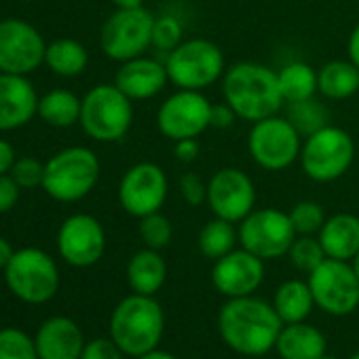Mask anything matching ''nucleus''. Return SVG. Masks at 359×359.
<instances>
[{"label":"nucleus","instance_id":"nucleus-17","mask_svg":"<svg viewBox=\"0 0 359 359\" xmlns=\"http://www.w3.org/2000/svg\"><path fill=\"white\" fill-rule=\"evenodd\" d=\"M57 250L62 258L79 269L95 264L106 250V233L97 218L74 214L64 220L57 233Z\"/></svg>","mask_w":359,"mask_h":359},{"label":"nucleus","instance_id":"nucleus-49","mask_svg":"<svg viewBox=\"0 0 359 359\" xmlns=\"http://www.w3.org/2000/svg\"><path fill=\"white\" fill-rule=\"evenodd\" d=\"M319 359H338V357H334V355H321Z\"/></svg>","mask_w":359,"mask_h":359},{"label":"nucleus","instance_id":"nucleus-22","mask_svg":"<svg viewBox=\"0 0 359 359\" xmlns=\"http://www.w3.org/2000/svg\"><path fill=\"white\" fill-rule=\"evenodd\" d=\"M317 239L327 258L351 262L359 252V216L342 212L325 218Z\"/></svg>","mask_w":359,"mask_h":359},{"label":"nucleus","instance_id":"nucleus-16","mask_svg":"<svg viewBox=\"0 0 359 359\" xmlns=\"http://www.w3.org/2000/svg\"><path fill=\"white\" fill-rule=\"evenodd\" d=\"M256 199L254 180L237 167L218 169L208 182V205L212 214L233 224L245 220L256 210Z\"/></svg>","mask_w":359,"mask_h":359},{"label":"nucleus","instance_id":"nucleus-50","mask_svg":"<svg viewBox=\"0 0 359 359\" xmlns=\"http://www.w3.org/2000/svg\"><path fill=\"white\" fill-rule=\"evenodd\" d=\"M351 359H359V353H355V355H353Z\"/></svg>","mask_w":359,"mask_h":359},{"label":"nucleus","instance_id":"nucleus-37","mask_svg":"<svg viewBox=\"0 0 359 359\" xmlns=\"http://www.w3.org/2000/svg\"><path fill=\"white\" fill-rule=\"evenodd\" d=\"M11 177L18 182L20 189L26 191H34V189H43V177H45V163H41L39 158L32 156H24V158H15L13 167H11Z\"/></svg>","mask_w":359,"mask_h":359},{"label":"nucleus","instance_id":"nucleus-43","mask_svg":"<svg viewBox=\"0 0 359 359\" xmlns=\"http://www.w3.org/2000/svg\"><path fill=\"white\" fill-rule=\"evenodd\" d=\"M13 163H15V148L11 146V142L0 140V175L9 173Z\"/></svg>","mask_w":359,"mask_h":359},{"label":"nucleus","instance_id":"nucleus-51","mask_svg":"<svg viewBox=\"0 0 359 359\" xmlns=\"http://www.w3.org/2000/svg\"><path fill=\"white\" fill-rule=\"evenodd\" d=\"M24 3H36V0H24Z\"/></svg>","mask_w":359,"mask_h":359},{"label":"nucleus","instance_id":"nucleus-14","mask_svg":"<svg viewBox=\"0 0 359 359\" xmlns=\"http://www.w3.org/2000/svg\"><path fill=\"white\" fill-rule=\"evenodd\" d=\"M210 112L212 102L203 95V91L175 89L156 110L158 133L171 142L199 137L205 129H210Z\"/></svg>","mask_w":359,"mask_h":359},{"label":"nucleus","instance_id":"nucleus-42","mask_svg":"<svg viewBox=\"0 0 359 359\" xmlns=\"http://www.w3.org/2000/svg\"><path fill=\"white\" fill-rule=\"evenodd\" d=\"M173 154L180 163H193L201 154V142L199 137H187L173 142Z\"/></svg>","mask_w":359,"mask_h":359},{"label":"nucleus","instance_id":"nucleus-5","mask_svg":"<svg viewBox=\"0 0 359 359\" xmlns=\"http://www.w3.org/2000/svg\"><path fill=\"white\" fill-rule=\"evenodd\" d=\"M169 83L177 89L205 91L226 72L222 49L208 39H187L165 57Z\"/></svg>","mask_w":359,"mask_h":359},{"label":"nucleus","instance_id":"nucleus-33","mask_svg":"<svg viewBox=\"0 0 359 359\" xmlns=\"http://www.w3.org/2000/svg\"><path fill=\"white\" fill-rule=\"evenodd\" d=\"M184 41V24L171 13H163L154 18L152 28V47L161 53L173 51L180 43Z\"/></svg>","mask_w":359,"mask_h":359},{"label":"nucleus","instance_id":"nucleus-6","mask_svg":"<svg viewBox=\"0 0 359 359\" xmlns=\"http://www.w3.org/2000/svg\"><path fill=\"white\" fill-rule=\"evenodd\" d=\"M133 125V102L112 83L89 89L83 97L81 127L102 144L121 142Z\"/></svg>","mask_w":359,"mask_h":359},{"label":"nucleus","instance_id":"nucleus-7","mask_svg":"<svg viewBox=\"0 0 359 359\" xmlns=\"http://www.w3.org/2000/svg\"><path fill=\"white\" fill-rule=\"evenodd\" d=\"M300 167L313 182L327 184L342 177L355 161V140L336 125H325L302 140Z\"/></svg>","mask_w":359,"mask_h":359},{"label":"nucleus","instance_id":"nucleus-23","mask_svg":"<svg viewBox=\"0 0 359 359\" xmlns=\"http://www.w3.org/2000/svg\"><path fill=\"white\" fill-rule=\"evenodd\" d=\"M275 348L281 359H319L325 355L327 340L325 336L311 323H283Z\"/></svg>","mask_w":359,"mask_h":359},{"label":"nucleus","instance_id":"nucleus-3","mask_svg":"<svg viewBox=\"0 0 359 359\" xmlns=\"http://www.w3.org/2000/svg\"><path fill=\"white\" fill-rule=\"evenodd\" d=\"M165 315L152 296L131 294L123 298L110 317V336L125 355L140 357L154 351L163 338Z\"/></svg>","mask_w":359,"mask_h":359},{"label":"nucleus","instance_id":"nucleus-13","mask_svg":"<svg viewBox=\"0 0 359 359\" xmlns=\"http://www.w3.org/2000/svg\"><path fill=\"white\" fill-rule=\"evenodd\" d=\"M169 195V180L161 165L142 161L131 165L118 182V203L133 216L144 218L161 212Z\"/></svg>","mask_w":359,"mask_h":359},{"label":"nucleus","instance_id":"nucleus-21","mask_svg":"<svg viewBox=\"0 0 359 359\" xmlns=\"http://www.w3.org/2000/svg\"><path fill=\"white\" fill-rule=\"evenodd\" d=\"M39 359H81L85 340L81 327L68 317L45 321L36 334Z\"/></svg>","mask_w":359,"mask_h":359},{"label":"nucleus","instance_id":"nucleus-40","mask_svg":"<svg viewBox=\"0 0 359 359\" xmlns=\"http://www.w3.org/2000/svg\"><path fill=\"white\" fill-rule=\"evenodd\" d=\"M20 187L18 182L11 177V173L0 175V214H7L11 212L18 201H20Z\"/></svg>","mask_w":359,"mask_h":359},{"label":"nucleus","instance_id":"nucleus-19","mask_svg":"<svg viewBox=\"0 0 359 359\" xmlns=\"http://www.w3.org/2000/svg\"><path fill=\"white\" fill-rule=\"evenodd\" d=\"M114 85L131 102H144L165 91V87L169 85V74L165 62L140 55L118 66L114 74Z\"/></svg>","mask_w":359,"mask_h":359},{"label":"nucleus","instance_id":"nucleus-4","mask_svg":"<svg viewBox=\"0 0 359 359\" xmlns=\"http://www.w3.org/2000/svg\"><path fill=\"white\" fill-rule=\"evenodd\" d=\"M100 158L91 148L70 146L55 152L45 163L43 189L60 203H74L85 199L100 180Z\"/></svg>","mask_w":359,"mask_h":359},{"label":"nucleus","instance_id":"nucleus-28","mask_svg":"<svg viewBox=\"0 0 359 359\" xmlns=\"http://www.w3.org/2000/svg\"><path fill=\"white\" fill-rule=\"evenodd\" d=\"M45 64L53 74L72 79V76H79L85 72V68L89 64V53L74 39H57L47 45Z\"/></svg>","mask_w":359,"mask_h":359},{"label":"nucleus","instance_id":"nucleus-11","mask_svg":"<svg viewBox=\"0 0 359 359\" xmlns=\"http://www.w3.org/2000/svg\"><path fill=\"white\" fill-rule=\"evenodd\" d=\"M294 224L290 214L277 208L254 210L245 220L239 222V243L248 252L262 260H277L287 256L294 239Z\"/></svg>","mask_w":359,"mask_h":359},{"label":"nucleus","instance_id":"nucleus-1","mask_svg":"<svg viewBox=\"0 0 359 359\" xmlns=\"http://www.w3.org/2000/svg\"><path fill=\"white\" fill-rule=\"evenodd\" d=\"M283 327L275 306L254 298H229L218 313V330L222 340L239 355L260 357L266 355L279 338Z\"/></svg>","mask_w":359,"mask_h":359},{"label":"nucleus","instance_id":"nucleus-15","mask_svg":"<svg viewBox=\"0 0 359 359\" xmlns=\"http://www.w3.org/2000/svg\"><path fill=\"white\" fill-rule=\"evenodd\" d=\"M47 45L41 32L24 20L0 22V72L28 76L45 64Z\"/></svg>","mask_w":359,"mask_h":359},{"label":"nucleus","instance_id":"nucleus-44","mask_svg":"<svg viewBox=\"0 0 359 359\" xmlns=\"http://www.w3.org/2000/svg\"><path fill=\"white\" fill-rule=\"evenodd\" d=\"M346 55L348 60L359 68V24L351 30L348 41H346Z\"/></svg>","mask_w":359,"mask_h":359},{"label":"nucleus","instance_id":"nucleus-46","mask_svg":"<svg viewBox=\"0 0 359 359\" xmlns=\"http://www.w3.org/2000/svg\"><path fill=\"white\" fill-rule=\"evenodd\" d=\"M135 359H177V357L171 355V353H167V351L154 348V351H148V353H144V355H140V357H135Z\"/></svg>","mask_w":359,"mask_h":359},{"label":"nucleus","instance_id":"nucleus-32","mask_svg":"<svg viewBox=\"0 0 359 359\" xmlns=\"http://www.w3.org/2000/svg\"><path fill=\"white\" fill-rule=\"evenodd\" d=\"M287 256H290L292 264L300 273H306V275H311L327 258L323 248H321V243H319V239L313 237V235H298L294 239Z\"/></svg>","mask_w":359,"mask_h":359},{"label":"nucleus","instance_id":"nucleus-12","mask_svg":"<svg viewBox=\"0 0 359 359\" xmlns=\"http://www.w3.org/2000/svg\"><path fill=\"white\" fill-rule=\"evenodd\" d=\"M309 287L315 304L330 315H348L359 306V279L346 260L325 258L311 275Z\"/></svg>","mask_w":359,"mask_h":359},{"label":"nucleus","instance_id":"nucleus-8","mask_svg":"<svg viewBox=\"0 0 359 359\" xmlns=\"http://www.w3.org/2000/svg\"><path fill=\"white\" fill-rule=\"evenodd\" d=\"M302 135L287 116H266L252 123L248 133L250 158L264 171H283L300 158Z\"/></svg>","mask_w":359,"mask_h":359},{"label":"nucleus","instance_id":"nucleus-20","mask_svg":"<svg viewBox=\"0 0 359 359\" xmlns=\"http://www.w3.org/2000/svg\"><path fill=\"white\" fill-rule=\"evenodd\" d=\"M39 114V95L20 74L0 72V131H15Z\"/></svg>","mask_w":359,"mask_h":359},{"label":"nucleus","instance_id":"nucleus-25","mask_svg":"<svg viewBox=\"0 0 359 359\" xmlns=\"http://www.w3.org/2000/svg\"><path fill=\"white\" fill-rule=\"evenodd\" d=\"M317 89L325 100H348L359 91V68L351 60H332L317 70Z\"/></svg>","mask_w":359,"mask_h":359},{"label":"nucleus","instance_id":"nucleus-10","mask_svg":"<svg viewBox=\"0 0 359 359\" xmlns=\"http://www.w3.org/2000/svg\"><path fill=\"white\" fill-rule=\"evenodd\" d=\"M9 290L24 302L43 304L57 294L60 271L49 254L36 248H26L13 254L5 269Z\"/></svg>","mask_w":359,"mask_h":359},{"label":"nucleus","instance_id":"nucleus-31","mask_svg":"<svg viewBox=\"0 0 359 359\" xmlns=\"http://www.w3.org/2000/svg\"><path fill=\"white\" fill-rule=\"evenodd\" d=\"M287 118L300 131L302 137H306V135L319 131L321 127L330 125L327 123L330 112L317 97H309V100H302V102L287 104Z\"/></svg>","mask_w":359,"mask_h":359},{"label":"nucleus","instance_id":"nucleus-39","mask_svg":"<svg viewBox=\"0 0 359 359\" xmlns=\"http://www.w3.org/2000/svg\"><path fill=\"white\" fill-rule=\"evenodd\" d=\"M81 359H123V351L118 348L114 340L97 338L85 344Z\"/></svg>","mask_w":359,"mask_h":359},{"label":"nucleus","instance_id":"nucleus-29","mask_svg":"<svg viewBox=\"0 0 359 359\" xmlns=\"http://www.w3.org/2000/svg\"><path fill=\"white\" fill-rule=\"evenodd\" d=\"M277 81L285 104L302 102L315 97L317 89V70L306 62H290L277 70Z\"/></svg>","mask_w":359,"mask_h":359},{"label":"nucleus","instance_id":"nucleus-48","mask_svg":"<svg viewBox=\"0 0 359 359\" xmlns=\"http://www.w3.org/2000/svg\"><path fill=\"white\" fill-rule=\"evenodd\" d=\"M351 264H353V269H355V273H357V279H359V252H357V256L351 260Z\"/></svg>","mask_w":359,"mask_h":359},{"label":"nucleus","instance_id":"nucleus-41","mask_svg":"<svg viewBox=\"0 0 359 359\" xmlns=\"http://www.w3.org/2000/svg\"><path fill=\"white\" fill-rule=\"evenodd\" d=\"M237 112L224 102V104H212L210 112V127L214 129H231L237 123Z\"/></svg>","mask_w":359,"mask_h":359},{"label":"nucleus","instance_id":"nucleus-36","mask_svg":"<svg viewBox=\"0 0 359 359\" xmlns=\"http://www.w3.org/2000/svg\"><path fill=\"white\" fill-rule=\"evenodd\" d=\"M287 214H290L296 235H317L327 218L323 208L317 201H300Z\"/></svg>","mask_w":359,"mask_h":359},{"label":"nucleus","instance_id":"nucleus-45","mask_svg":"<svg viewBox=\"0 0 359 359\" xmlns=\"http://www.w3.org/2000/svg\"><path fill=\"white\" fill-rule=\"evenodd\" d=\"M13 254H15V250L11 248V243L5 237H0V269H3V271L7 269V264L11 262Z\"/></svg>","mask_w":359,"mask_h":359},{"label":"nucleus","instance_id":"nucleus-47","mask_svg":"<svg viewBox=\"0 0 359 359\" xmlns=\"http://www.w3.org/2000/svg\"><path fill=\"white\" fill-rule=\"evenodd\" d=\"M110 3L116 9H135V7H144V0H110Z\"/></svg>","mask_w":359,"mask_h":359},{"label":"nucleus","instance_id":"nucleus-24","mask_svg":"<svg viewBox=\"0 0 359 359\" xmlns=\"http://www.w3.org/2000/svg\"><path fill=\"white\" fill-rule=\"evenodd\" d=\"M167 279L165 258L156 250H140L127 264V281L135 294L154 296Z\"/></svg>","mask_w":359,"mask_h":359},{"label":"nucleus","instance_id":"nucleus-34","mask_svg":"<svg viewBox=\"0 0 359 359\" xmlns=\"http://www.w3.org/2000/svg\"><path fill=\"white\" fill-rule=\"evenodd\" d=\"M140 237H142L146 248L161 252L163 248H167L171 243L173 226H171V222H169V218L165 214L154 212L150 216L140 218Z\"/></svg>","mask_w":359,"mask_h":359},{"label":"nucleus","instance_id":"nucleus-38","mask_svg":"<svg viewBox=\"0 0 359 359\" xmlns=\"http://www.w3.org/2000/svg\"><path fill=\"white\" fill-rule=\"evenodd\" d=\"M177 193L182 197V201L191 208H201L208 203V184L205 180L193 171H187L180 175L177 180Z\"/></svg>","mask_w":359,"mask_h":359},{"label":"nucleus","instance_id":"nucleus-2","mask_svg":"<svg viewBox=\"0 0 359 359\" xmlns=\"http://www.w3.org/2000/svg\"><path fill=\"white\" fill-rule=\"evenodd\" d=\"M222 97L241 121L256 123L279 114L285 100L277 72L258 62H237L222 76Z\"/></svg>","mask_w":359,"mask_h":359},{"label":"nucleus","instance_id":"nucleus-35","mask_svg":"<svg viewBox=\"0 0 359 359\" xmlns=\"http://www.w3.org/2000/svg\"><path fill=\"white\" fill-rule=\"evenodd\" d=\"M0 359H39L36 342L18 327L0 330Z\"/></svg>","mask_w":359,"mask_h":359},{"label":"nucleus","instance_id":"nucleus-30","mask_svg":"<svg viewBox=\"0 0 359 359\" xmlns=\"http://www.w3.org/2000/svg\"><path fill=\"white\" fill-rule=\"evenodd\" d=\"M237 241H239V231L235 229V224L216 216L199 231L197 237L199 252L210 260H218L229 252H233L237 248Z\"/></svg>","mask_w":359,"mask_h":359},{"label":"nucleus","instance_id":"nucleus-18","mask_svg":"<svg viewBox=\"0 0 359 359\" xmlns=\"http://www.w3.org/2000/svg\"><path fill=\"white\" fill-rule=\"evenodd\" d=\"M264 281V260L245 248H235L226 256L214 260L212 283L226 298L252 296Z\"/></svg>","mask_w":359,"mask_h":359},{"label":"nucleus","instance_id":"nucleus-9","mask_svg":"<svg viewBox=\"0 0 359 359\" xmlns=\"http://www.w3.org/2000/svg\"><path fill=\"white\" fill-rule=\"evenodd\" d=\"M154 15L144 9H116L100 30V47L112 62H129L152 47Z\"/></svg>","mask_w":359,"mask_h":359},{"label":"nucleus","instance_id":"nucleus-27","mask_svg":"<svg viewBox=\"0 0 359 359\" xmlns=\"http://www.w3.org/2000/svg\"><path fill=\"white\" fill-rule=\"evenodd\" d=\"M83 100L68 89H53L39 97V116L57 129H68L81 123Z\"/></svg>","mask_w":359,"mask_h":359},{"label":"nucleus","instance_id":"nucleus-26","mask_svg":"<svg viewBox=\"0 0 359 359\" xmlns=\"http://www.w3.org/2000/svg\"><path fill=\"white\" fill-rule=\"evenodd\" d=\"M273 306L283 323L306 321V317L315 306V298L309 287V281H300V279L283 281L275 292Z\"/></svg>","mask_w":359,"mask_h":359}]
</instances>
